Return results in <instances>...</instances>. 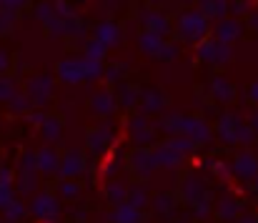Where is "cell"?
Segmentation results:
<instances>
[{
    "mask_svg": "<svg viewBox=\"0 0 258 223\" xmlns=\"http://www.w3.org/2000/svg\"><path fill=\"white\" fill-rule=\"evenodd\" d=\"M190 211H193L196 218H208V216L213 213V206H211V201H208V196H206V198L196 201V203L190 206Z\"/></svg>",
    "mask_w": 258,
    "mask_h": 223,
    "instance_id": "cell-39",
    "label": "cell"
},
{
    "mask_svg": "<svg viewBox=\"0 0 258 223\" xmlns=\"http://www.w3.org/2000/svg\"><path fill=\"white\" fill-rule=\"evenodd\" d=\"M151 206H153V213H156L158 218L171 221L173 216H175L178 201H175V196H171V193H158V196L151 198Z\"/></svg>",
    "mask_w": 258,
    "mask_h": 223,
    "instance_id": "cell-17",
    "label": "cell"
},
{
    "mask_svg": "<svg viewBox=\"0 0 258 223\" xmlns=\"http://www.w3.org/2000/svg\"><path fill=\"white\" fill-rule=\"evenodd\" d=\"M38 173L40 171H25V168H18V173H15V193H20V196H30V193H35L38 191Z\"/></svg>",
    "mask_w": 258,
    "mask_h": 223,
    "instance_id": "cell-18",
    "label": "cell"
},
{
    "mask_svg": "<svg viewBox=\"0 0 258 223\" xmlns=\"http://www.w3.org/2000/svg\"><path fill=\"white\" fill-rule=\"evenodd\" d=\"M113 141H115V128L105 121V123H100V126H95L90 133H88L86 138V148L93 153V155H105L110 146H113Z\"/></svg>",
    "mask_w": 258,
    "mask_h": 223,
    "instance_id": "cell-5",
    "label": "cell"
},
{
    "mask_svg": "<svg viewBox=\"0 0 258 223\" xmlns=\"http://www.w3.org/2000/svg\"><path fill=\"white\" fill-rule=\"evenodd\" d=\"M238 128H241L238 116L226 113V116L218 121V136H221V141H223V143H238Z\"/></svg>",
    "mask_w": 258,
    "mask_h": 223,
    "instance_id": "cell-19",
    "label": "cell"
},
{
    "mask_svg": "<svg viewBox=\"0 0 258 223\" xmlns=\"http://www.w3.org/2000/svg\"><path fill=\"white\" fill-rule=\"evenodd\" d=\"M58 78L68 85H78L86 80V68H83V58H68L63 63H58Z\"/></svg>",
    "mask_w": 258,
    "mask_h": 223,
    "instance_id": "cell-11",
    "label": "cell"
},
{
    "mask_svg": "<svg viewBox=\"0 0 258 223\" xmlns=\"http://www.w3.org/2000/svg\"><path fill=\"white\" fill-rule=\"evenodd\" d=\"M166 105H168V100H166V93H163V90H158V88H146V90H141V103H138L141 113H146V116H158V113L166 110Z\"/></svg>",
    "mask_w": 258,
    "mask_h": 223,
    "instance_id": "cell-9",
    "label": "cell"
},
{
    "mask_svg": "<svg viewBox=\"0 0 258 223\" xmlns=\"http://www.w3.org/2000/svg\"><path fill=\"white\" fill-rule=\"evenodd\" d=\"M35 155H38V171H40L43 176H53V173H58V168H60V153L53 148V146L40 148Z\"/></svg>",
    "mask_w": 258,
    "mask_h": 223,
    "instance_id": "cell-15",
    "label": "cell"
},
{
    "mask_svg": "<svg viewBox=\"0 0 258 223\" xmlns=\"http://www.w3.org/2000/svg\"><path fill=\"white\" fill-rule=\"evenodd\" d=\"M53 88H55V80H53V75H48V73L30 75L28 83H25V93L30 95V100H33L35 108H43V105L50 103Z\"/></svg>",
    "mask_w": 258,
    "mask_h": 223,
    "instance_id": "cell-3",
    "label": "cell"
},
{
    "mask_svg": "<svg viewBox=\"0 0 258 223\" xmlns=\"http://www.w3.org/2000/svg\"><path fill=\"white\" fill-rule=\"evenodd\" d=\"M175 223H183V221H175Z\"/></svg>",
    "mask_w": 258,
    "mask_h": 223,
    "instance_id": "cell-55",
    "label": "cell"
},
{
    "mask_svg": "<svg viewBox=\"0 0 258 223\" xmlns=\"http://www.w3.org/2000/svg\"><path fill=\"white\" fill-rule=\"evenodd\" d=\"M45 118H48V116H45L43 110H35V108H33L30 113H28V121H30L33 126H38V128L43 126V121H45Z\"/></svg>",
    "mask_w": 258,
    "mask_h": 223,
    "instance_id": "cell-45",
    "label": "cell"
},
{
    "mask_svg": "<svg viewBox=\"0 0 258 223\" xmlns=\"http://www.w3.org/2000/svg\"><path fill=\"white\" fill-rule=\"evenodd\" d=\"M168 143H171L178 153H183V155H190L193 150L198 148V143H196V141H190L188 136H171V141H168Z\"/></svg>",
    "mask_w": 258,
    "mask_h": 223,
    "instance_id": "cell-37",
    "label": "cell"
},
{
    "mask_svg": "<svg viewBox=\"0 0 258 223\" xmlns=\"http://www.w3.org/2000/svg\"><path fill=\"white\" fill-rule=\"evenodd\" d=\"M15 10H0V35H5L15 25Z\"/></svg>",
    "mask_w": 258,
    "mask_h": 223,
    "instance_id": "cell-42",
    "label": "cell"
},
{
    "mask_svg": "<svg viewBox=\"0 0 258 223\" xmlns=\"http://www.w3.org/2000/svg\"><path fill=\"white\" fill-rule=\"evenodd\" d=\"M125 73V66L123 63H115V66H108L105 71H103V78H105V83H120V75Z\"/></svg>",
    "mask_w": 258,
    "mask_h": 223,
    "instance_id": "cell-41",
    "label": "cell"
},
{
    "mask_svg": "<svg viewBox=\"0 0 258 223\" xmlns=\"http://www.w3.org/2000/svg\"><path fill=\"white\" fill-rule=\"evenodd\" d=\"M8 108H10L13 113H18V116H28L35 105H33V100H30V95H28V93H18V95L8 103Z\"/></svg>",
    "mask_w": 258,
    "mask_h": 223,
    "instance_id": "cell-34",
    "label": "cell"
},
{
    "mask_svg": "<svg viewBox=\"0 0 258 223\" xmlns=\"http://www.w3.org/2000/svg\"><path fill=\"white\" fill-rule=\"evenodd\" d=\"M0 10H3V0H0Z\"/></svg>",
    "mask_w": 258,
    "mask_h": 223,
    "instance_id": "cell-53",
    "label": "cell"
},
{
    "mask_svg": "<svg viewBox=\"0 0 258 223\" xmlns=\"http://www.w3.org/2000/svg\"><path fill=\"white\" fill-rule=\"evenodd\" d=\"M231 171H233V176H238L241 181H251V178H256L258 176L256 155H253L251 150L238 153V155H236V160H233V165H231Z\"/></svg>",
    "mask_w": 258,
    "mask_h": 223,
    "instance_id": "cell-12",
    "label": "cell"
},
{
    "mask_svg": "<svg viewBox=\"0 0 258 223\" xmlns=\"http://www.w3.org/2000/svg\"><path fill=\"white\" fill-rule=\"evenodd\" d=\"M108 221L110 223H141L143 221V211L136 208L133 203L123 201V203L113 206V211L108 213Z\"/></svg>",
    "mask_w": 258,
    "mask_h": 223,
    "instance_id": "cell-14",
    "label": "cell"
},
{
    "mask_svg": "<svg viewBox=\"0 0 258 223\" xmlns=\"http://www.w3.org/2000/svg\"><path fill=\"white\" fill-rule=\"evenodd\" d=\"M53 15H58L55 13V3H40V5H35V18L40 23H48Z\"/></svg>",
    "mask_w": 258,
    "mask_h": 223,
    "instance_id": "cell-40",
    "label": "cell"
},
{
    "mask_svg": "<svg viewBox=\"0 0 258 223\" xmlns=\"http://www.w3.org/2000/svg\"><path fill=\"white\" fill-rule=\"evenodd\" d=\"M15 95H18V85H15V80L8 78V75H0V103H10Z\"/></svg>",
    "mask_w": 258,
    "mask_h": 223,
    "instance_id": "cell-36",
    "label": "cell"
},
{
    "mask_svg": "<svg viewBox=\"0 0 258 223\" xmlns=\"http://www.w3.org/2000/svg\"><path fill=\"white\" fill-rule=\"evenodd\" d=\"M180 121H183V116L171 110V113H163V116L153 123V128L161 131L163 136H180Z\"/></svg>",
    "mask_w": 258,
    "mask_h": 223,
    "instance_id": "cell-22",
    "label": "cell"
},
{
    "mask_svg": "<svg viewBox=\"0 0 258 223\" xmlns=\"http://www.w3.org/2000/svg\"><path fill=\"white\" fill-rule=\"evenodd\" d=\"M25 213H28V211H25V206H23L18 198H13V201L3 208V218L8 223H20L25 218Z\"/></svg>",
    "mask_w": 258,
    "mask_h": 223,
    "instance_id": "cell-33",
    "label": "cell"
},
{
    "mask_svg": "<svg viewBox=\"0 0 258 223\" xmlns=\"http://www.w3.org/2000/svg\"><path fill=\"white\" fill-rule=\"evenodd\" d=\"M248 98H251L253 103H258V80L251 85V88H248Z\"/></svg>",
    "mask_w": 258,
    "mask_h": 223,
    "instance_id": "cell-49",
    "label": "cell"
},
{
    "mask_svg": "<svg viewBox=\"0 0 258 223\" xmlns=\"http://www.w3.org/2000/svg\"><path fill=\"white\" fill-rule=\"evenodd\" d=\"M128 203H133L136 208L146 211V208L151 206V191H148V186H146V183H133V186H128Z\"/></svg>",
    "mask_w": 258,
    "mask_h": 223,
    "instance_id": "cell-24",
    "label": "cell"
},
{
    "mask_svg": "<svg viewBox=\"0 0 258 223\" xmlns=\"http://www.w3.org/2000/svg\"><path fill=\"white\" fill-rule=\"evenodd\" d=\"M83 171H86V155H83V150L71 148L68 153L60 155V168H58V176L60 178H78V176H83Z\"/></svg>",
    "mask_w": 258,
    "mask_h": 223,
    "instance_id": "cell-8",
    "label": "cell"
},
{
    "mask_svg": "<svg viewBox=\"0 0 258 223\" xmlns=\"http://www.w3.org/2000/svg\"><path fill=\"white\" fill-rule=\"evenodd\" d=\"M216 38L231 45L233 40L241 38V25H238L236 20H221V23L216 25Z\"/></svg>",
    "mask_w": 258,
    "mask_h": 223,
    "instance_id": "cell-29",
    "label": "cell"
},
{
    "mask_svg": "<svg viewBox=\"0 0 258 223\" xmlns=\"http://www.w3.org/2000/svg\"><path fill=\"white\" fill-rule=\"evenodd\" d=\"M201 10L206 18H223L228 5H226V0H201Z\"/></svg>",
    "mask_w": 258,
    "mask_h": 223,
    "instance_id": "cell-35",
    "label": "cell"
},
{
    "mask_svg": "<svg viewBox=\"0 0 258 223\" xmlns=\"http://www.w3.org/2000/svg\"><path fill=\"white\" fill-rule=\"evenodd\" d=\"M105 198H108L113 206L128 201V186L120 183V181H110V183H105Z\"/></svg>",
    "mask_w": 258,
    "mask_h": 223,
    "instance_id": "cell-31",
    "label": "cell"
},
{
    "mask_svg": "<svg viewBox=\"0 0 258 223\" xmlns=\"http://www.w3.org/2000/svg\"><path fill=\"white\" fill-rule=\"evenodd\" d=\"M128 165H131V171H133V176H151L156 168H158V163H156V155H153V150L148 148V146H138V148L133 150L131 155H128Z\"/></svg>",
    "mask_w": 258,
    "mask_h": 223,
    "instance_id": "cell-6",
    "label": "cell"
},
{
    "mask_svg": "<svg viewBox=\"0 0 258 223\" xmlns=\"http://www.w3.org/2000/svg\"><path fill=\"white\" fill-rule=\"evenodd\" d=\"M83 193V186L78 183V178H60L58 181V196L66 198V201H76L81 198Z\"/></svg>",
    "mask_w": 258,
    "mask_h": 223,
    "instance_id": "cell-30",
    "label": "cell"
},
{
    "mask_svg": "<svg viewBox=\"0 0 258 223\" xmlns=\"http://www.w3.org/2000/svg\"><path fill=\"white\" fill-rule=\"evenodd\" d=\"M153 155H156V163H158V168H178V165L185 160V155H183V153H178V150L173 148L171 143L156 146V148H153Z\"/></svg>",
    "mask_w": 258,
    "mask_h": 223,
    "instance_id": "cell-16",
    "label": "cell"
},
{
    "mask_svg": "<svg viewBox=\"0 0 258 223\" xmlns=\"http://www.w3.org/2000/svg\"><path fill=\"white\" fill-rule=\"evenodd\" d=\"M105 53H108V45H105V43H100V40H95V38H93V40L86 45V55H88V58L103 61V58H105Z\"/></svg>",
    "mask_w": 258,
    "mask_h": 223,
    "instance_id": "cell-38",
    "label": "cell"
},
{
    "mask_svg": "<svg viewBox=\"0 0 258 223\" xmlns=\"http://www.w3.org/2000/svg\"><path fill=\"white\" fill-rule=\"evenodd\" d=\"M0 183H13V171L8 165H0ZM15 186V183H13Z\"/></svg>",
    "mask_w": 258,
    "mask_h": 223,
    "instance_id": "cell-47",
    "label": "cell"
},
{
    "mask_svg": "<svg viewBox=\"0 0 258 223\" xmlns=\"http://www.w3.org/2000/svg\"><path fill=\"white\" fill-rule=\"evenodd\" d=\"M28 5V0H3V10H23Z\"/></svg>",
    "mask_w": 258,
    "mask_h": 223,
    "instance_id": "cell-46",
    "label": "cell"
},
{
    "mask_svg": "<svg viewBox=\"0 0 258 223\" xmlns=\"http://www.w3.org/2000/svg\"><path fill=\"white\" fill-rule=\"evenodd\" d=\"M128 136H131V141H133L136 146H151V143L156 141V128H153V126H141V128L128 131Z\"/></svg>",
    "mask_w": 258,
    "mask_h": 223,
    "instance_id": "cell-32",
    "label": "cell"
},
{
    "mask_svg": "<svg viewBox=\"0 0 258 223\" xmlns=\"http://www.w3.org/2000/svg\"><path fill=\"white\" fill-rule=\"evenodd\" d=\"M15 198V186L13 183H0V211Z\"/></svg>",
    "mask_w": 258,
    "mask_h": 223,
    "instance_id": "cell-43",
    "label": "cell"
},
{
    "mask_svg": "<svg viewBox=\"0 0 258 223\" xmlns=\"http://www.w3.org/2000/svg\"><path fill=\"white\" fill-rule=\"evenodd\" d=\"M233 85H231V80H226L223 75H216L213 80H211V95L218 100V103H231L233 100Z\"/></svg>",
    "mask_w": 258,
    "mask_h": 223,
    "instance_id": "cell-23",
    "label": "cell"
},
{
    "mask_svg": "<svg viewBox=\"0 0 258 223\" xmlns=\"http://www.w3.org/2000/svg\"><path fill=\"white\" fill-rule=\"evenodd\" d=\"M40 136H43L48 143L60 141V138H63V121H60L58 116H48V118L43 121V126H40Z\"/></svg>",
    "mask_w": 258,
    "mask_h": 223,
    "instance_id": "cell-27",
    "label": "cell"
},
{
    "mask_svg": "<svg viewBox=\"0 0 258 223\" xmlns=\"http://www.w3.org/2000/svg\"><path fill=\"white\" fill-rule=\"evenodd\" d=\"M95 40H100V43H105V45L110 48V45L120 43V28H118L115 23L105 20V23H100V25L95 28Z\"/></svg>",
    "mask_w": 258,
    "mask_h": 223,
    "instance_id": "cell-25",
    "label": "cell"
},
{
    "mask_svg": "<svg viewBox=\"0 0 258 223\" xmlns=\"http://www.w3.org/2000/svg\"><path fill=\"white\" fill-rule=\"evenodd\" d=\"M141 23H143L146 30H153V33H161V35L171 33V23L166 20V15H161L156 10H143L141 13Z\"/></svg>",
    "mask_w": 258,
    "mask_h": 223,
    "instance_id": "cell-20",
    "label": "cell"
},
{
    "mask_svg": "<svg viewBox=\"0 0 258 223\" xmlns=\"http://www.w3.org/2000/svg\"><path fill=\"white\" fill-rule=\"evenodd\" d=\"M180 136H188L190 141H196L201 146V143H208L211 141L213 131H211V126L203 118H198V116H183V121H180Z\"/></svg>",
    "mask_w": 258,
    "mask_h": 223,
    "instance_id": "cell-7",
    "label": "cell"
},
{
    "mask_svg": "<svg viewBox=\"0 0 258 223\" xmlns=\"http://www.w3.org/2000/svg\"><path fill=\"white\" fill-rule=\"evenodd\" d=\"M251 128H253V131L258 133V110L253 113V118H251Z\"/></svg>",
    "mask_w": 258,
    "mask_h": 223,
    "instance_id": "cell-51",
    "label": "cell"
},
{
    "mask_svg": "<svg viewBox=\"0 0 258 223\" xmlns=\"http://www.w3.org/2000/svg\"><path fill=\"white\" fill-rule=\"evenodd\" d=\"M253 188H256V193H258V176H256V183H253Z\"/></svg>",
    "mask_w": 258,
    "mask_h": 223,
    "instance_id": "cell-52",
    "label": "cell"
},
{
    "mask_svg": "<svg viewBox=\"0 0 258 223\" xmlns=\"http://www.w3.org/2000/svg\"><path fill=\"white\" fill-rule=\"evenodd\" d=\"M178 30L183 40L198 43L208 35V18L203 15V10H185L178 15Z\"/></svg>",
    "mask_w": 258,
    "mask_h": 223,
    "instance_id": "cell-1",
    "label": "cell"
},
{
    "mask_svg": "<svg viewBox=\"0 0 258 223\" xmlns=\"http://www.w3.org/2000/svg\"><path fill=\"white\" fill-rule=\"evenodd\" d=\"M208 193H206V183H203V178H198V176H185L183 178V183H180V198L188 203V206H193L196 201H201V198H206Z\"/></svg>",
    "mask_w": 258,
    "mask_h": 223,
    "instance_id": "cell-13",
    "label": "cell"
},
{
    "mask_svg": "<svg viewBox=\"0 0 258 223\" xmlns=\"http://www.w3.org/2000/svg\"><path fill=\"white\" fill-rule=\"evenodd\" d=\"M138 103H141V90L136 85H131V83H120L118 85V105H123L125 110H131Z\"/></svg>",
    "mask_w": 258,
    "mask_h": 223,
    "instance_id": "cell-26",
    "label": "cell"
},
{
    "mask_svg": "<svg viewBox=\"0 0 258 223\" xmlns=\"http://www.w3.org/2000/svg\"><path fill=\"white\" fill-rule=\"evenodd\" d=\"M8 66H10V58H8V53H5V50H0V75L8 71Z\"/></svg>",
    "mask_w": 258,
    "mask_h": 223,
    "instance_id": "cell-48",
    "label": "cell"
},
{
    "mask_svg": "<svg viewBox=\"0 0 258 223\" xmlns=\"http://www.w3.org/2000/svg\"><path fill=\"white\" fill-rule=\"evenodd\" d=\"M30 213L43 223H55L60 216V201L55 193L48 191H38L30 201Z\"/></svg>",
    "mask_w": 258,
    "mask_h": 223,
    "instance_id": "cell-2",
    "label": "cell"
},
{
    "mask_svg": "<svg viewBox=\"0 0 258 223\" xmlns=\"http://www.w3.org/2000/svg\"><path fill=\"white\" fill-rule=\"evenodd\" d=\"M178 55V45L175 43H163L161 53H158V61H175Z\"/></svg>",
    "mask_w": 258,
    "mask_h": 223,
    "instance_id": "cell-44",
    "label": "cell"
},
{
    "mask_svg": "<svg viewBox=\"0 0 258 223\" xmlns=\"http://www.w3.org/2000/svg\"><path fill=\"white\" fill-rule=\"evenodd\" d=\"M238 213H241V203L236 198H231V196H223L216 203V216L221 221H233V218H238Z\"/></svg>",
    "mask_w": 258,
    "mask_h": 223,
    "instance_id": "cell-28",
    "label": "cell"
},
{
    "mask_svg": "<svg viewBox=\"0 0 258 223\" xmlns=\"http://www.w3.org/2000/svg\"><path fill=\"white\" fill-rule=\"evenodd\" d=\"M196 55H198V61H203V63H211V66H226V63L231 61L233 50H231L228 43H223V40L216 38V40H203V43L198 45Z\"/></svg>",
    "mask_w": 258,
    "mask_h": 223,
    "instance_id": "cell-4",
    "label": "cell"
},
{
    "mask_svg": "<svg viewBox=\"0 0 258 223\" xmlns=\"http://www.w3.org/2000/svg\"><path fill=\"white\" fill-rule=\"evenodd\" d=\"M163 43H166V38H163L161 33H153V30H146V33H141V38H138V48H141L146 55H151V58H158Z\"/></svg>",
    "mask_w": 258,
    "mask_h": 223,
    "instance_id": "cell-21",
    "label": "cell"
},
{
    "mask_svg": "<svg viewBox=\"0 0 258 223\" xmlns=\"http://www.w3.org/2000/svg\"><path fill=\"white\" fill-rule=\"evenodd\" d=\"M115 108H118V98H115L113 90H108V88L98 90V93L90 98V110H93L95 116H100V118H110V116L115 113Z\"/></svg>",
    "mask_w": 258,
    "mask_h": 223,
    "instance_id": "cell-10",
    "label": "cell"
},
{
    "mask_svg": "<svg viewBox=\"0 0 258 223\" xmlns=\"http://www.w3.org/2000/svg\"><path fill=\"white\" fill-rule=\"evenodd\" d=\"M0 223H8V221H5V218H3V221H0Z\"/></svg>",
    "mask_w": 258,
    "mask_h": 223,
    "instance_id": "cell-54",
    "label": "cell"
},
{
    "mask_svg": "<svg viewBox=\"0 0 258 223\" xmlns=\"http://www.w3.org/2000/svg\"><path fill=\"white\" fill-rule=\"evenodd\" d=\"M238 223H258V216H241Z\"/></svg>",
    "mask_w": 258,
    "mask_h": 223,
    "instance_id": "cell-50",
    "label": "cell"
}]
</instances>
